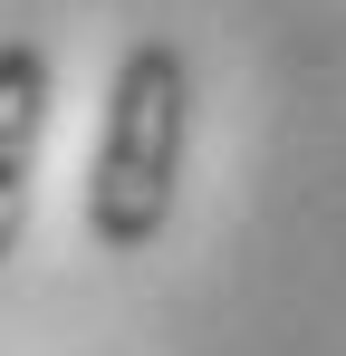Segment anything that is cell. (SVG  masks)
Returning <instances> with one entry per match:
<instances>
[{
    "label": "cell",
    "instance_id": "1",
    "mask_svg": "<svg viewBox=\"0 0 346 356\" xmlns=\"http://www.w3.org/2000/svg\"><path fill=\"white\" fill-rule=\"evenodd\" d=\"M183 154H192V58H183V39L145 29L106 67L97 154H87V241L115 260L154 250L183 202Z\"/></svg>",
    "mask_w": 346,
    "mask_h": 356
},
{
    "label": "cell",
    "instance_id": "2",
    "mask_svg": "<svg viewBox=\"0 0 346 356\" xmlns=\"http://www.w3.org/2000/svg\"><path fill=\"white\" fill-rule=\"evenodd\" d=\"M49 116H58V58L29 29H10V39H0V270H10L19 241H29V193H39Z\"/></svg>",
    "mask_w": 346,
    "mask_h": 356
}]
</instances>
